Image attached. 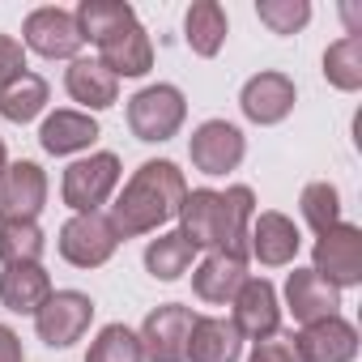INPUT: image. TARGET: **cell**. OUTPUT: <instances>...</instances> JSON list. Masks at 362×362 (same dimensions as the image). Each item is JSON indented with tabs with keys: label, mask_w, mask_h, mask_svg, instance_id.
Wrapping results in <instances>:
<instances>
[{
	"label": "cell",
	"mask_w": 362,
	"mask_h": 362,
	"mask_svg": "<svg viewBox=\"0 0 362 362\" xmlns=\"http://www.w3.org/2000/svg\"><path fill=\"white\" fill-rule=\"evenodd\" d=\"M73 18L81 39L98 47V64L111 77H145L153 69V47L132 5H124V0H81Z\"/></svg>",
	"instance_id": "6da1fadb"
},
{
	"label": "cell",
	"mask_w": 362,
	"mask_h": 362,
	"mask_svg": "<svg viewBox=\"0 0 362 362\" xmlns=\"http://www.w3.org/2000/svg\"><path fill=\"white\" fill-rule=\"evenodd\" d=\"M188 197V184H184V170L175 162H145L124 192L115 197L111 205V230L115 239H132V235H145V230H158L162 222L179 218V205Z\"/></svg>",
	"instance_id": "7a4b0ae2"
},
{
	"label": "cell",
	"mask_w": 362,
	"mask_h": 362,
	"mask_svg": "<svg viewBox=\"0 0 362 362\" xmlns=\"http://www.w3.org/2000/svg\"><path fill=\"white\" fill-rule=\"evenodd\" d=\"M252 209H256V197L252 188H226V192H214V188H197L184 197L179 205V230H184L197 247H209V252H239L247 256V226H252Z\"/></svg>",
	"instance_id": "3957f363"
},
{
	"label": "cell",
	"mask_w": 362,
	"mask_h": 362,
	"mask_svg": "<svg viewBox=\"0 0 362 362\" xmlns=\"http://www.w3.org/2000/svg\"><path fill=\"white\" fill-rule=\"evenodd\" d=\"M188 119V103L175 86H145L128 98V128L136 141H170Z\"/></svg>",
	"instance_id": "277c9868"
},
{
	"label": "cell",
	"mask_w": 362,
	"mask_h": 362,
	"mask_svg": "<svg viewBox=\"0 0 362 362\" xmlns=\"http://www.w3.org/2000/svg\"><path fill=\"white\" fill-rule=\"evenodd\" d=\"M192 307H179V303H166L158 311L145 315L136 341H141V354L149 362H188V337H192Z\"/></svg>",
	"instance_id": "5b68a950"
},
{
	"label": "cell",
	"mask_w": 362,
	"mask_h": 362,
	"mask_svg": "<svg viewBox=\"0 0 362 362\" xmlns=\"http://www.w3.org/2000/svg\"><path fill=\"white\" fill-rule=\"evenodd\" d=\"M119 184V158L115 153H90L81 162H73L64 170V205L77 209V214H98V205L115 192Z\"/></svg>",
	"instance_id": "8992f818"
},
{
	"label": "cell",
	"mask_w": 362,
	"mask_h": 362,
	"mask_svg": "<svg viewBox=\"0 0 362 362\" xmlns=\"http://www.w3.org/2000/svg\"><path fill=\"white\" fill-rule=\"evenodd\" d=\"M94 320V303L81 294V290H56L47 294V303L35 311V328H39V341H47L52 349H64L73 341L86 337Z\"/></svg>",
	"instance_id": "52a82bcc"
},
{
	"label": "cell",
	"mask_w": 362,
	"mask_h": 362,
	"mask_svg": "<svg viewBox=\"0 0 362 362\" xmlns=\"http://www.w3.org/2000/svg\"><path fill=\"white\" fill-rule=\"evenodd\" d=\"M315 277H324L328 286H358L362 281V230L337 222L332 230H324L315 239Z\"/></svg>",
	"instance_id": "ba28073f"
},
{
	"label": "cell",
	"mask_w": 362,
	"mask_h": 362,
	"mask_svg": "<svg viewBox=\"0 0 362 362\" xmlns=\"http://www.w3.org/2000/svg\"><path fill=\"white\" fill-rule=\"evenodd\" d=\"M47 205V175L39 162H9L0 170V222H35Z\"/></svg>",
	"instance_id": "9c48e42d"
},
{
	"label": "cell",
	"mask_w": 362,
	"mask_h": 362,
	"mask_svg": "<svg viewBox=\"0 0 362 362\" xmlns=\"http://www.w3.org/2000/svg\"><path fill=\"white\" fill-rule=\"evenodd\" d=\"M115 230L103 214H77L60 230V256L77 269H98L115 256Z\"/></svg>",
	"instance_id": "30bf717a"
},
{
	"label": "cell",
	"mask_w": 362,
	"mask_h": 362,
	"mask_svg": "<svg viewBox=\"0 0 362 362\" xmlns=\"http://www.w3.org/2000/svg\"><path fill=\"white\" fill-rule=\"evenodd\" d=\"M243 132L226 119H205L192 141H188V153H192V166L201 175H226L243 162Z\"/></svg>",
	"instance_id": "8fae6325"
},
{
	"label": "cell",
	"mask_w": 362,
	"mask_h": 362,
	"mask_svg": "<svg viewBox=\"0 0 362 362\" xmlns=\"http://www.w3.org/2000/svg\"><path fill=\"white\" fill-rule=\"evenodd\" d=\"M22 39L30 52L47 56V60H69L81 52V30H77V18L69 9H35L22 26Z\"/></svg>",
	"instance_id": "7c38bea8"
},
{
	"label": "cell",
	"mask_w": 362,
	"mask_h": 362,
	"mask_svg": "<svg viewBox=\"0 0 362 362\" xmlns=\"http://www.w3.org/2000/svg\"><path fill=\"white\" fill-rule=\"evenodd\" d=\"M230 303H235V320H230V324L239 328V337H252V341L277 337L281 307H277V290H273L264 277H247Z\"/></svg>",
	"instance_id": "4fadbf2b"
},
{
	"label": "cell",
	"mask_w": 362,
	"mask_h": 362,
	"mask_svg": "<svg viewBox=\"0 0 362 362\" xmlns=\"http://www.w3.org/2000/svg\"><path fill=\"white\" fill-rule=\"evenodd\" d=\"M294 341V354L298 362H349L358 354V332L354 324H345L341 315H328V320H315V324H303Z\"/></svg>",
	"instance_id": "5bb4252c"
},
{
	"label": "cell",
	"mask_w": 362,
	"mask_h": 362,
	"mask_svg": "<svg viewBox=\"0 0 362 362\" xmlns=\"http://www.w3.org/2000/svg\"><path fill=\"white\" fill-rule=\"evenodd\" d=\"M298 247H303V235H298V226L286 214H273L269 209V214L252 218V226H247V252L260 264H269V269L290 264L298 256Z\"/></svg>",
	"instance_id": "9a60e30c"
},
{
	"label": "cell",
	"mask_w": 362,
	"mask_h": 362,
	"mask_svg": "<svg viewBox=\"0 0 362 362\" xmlns=\"http://www.w3.org/2000/svg\"><path fill=\"white\" fill-rule=\"evenodd\" d=\"M243 115L256 124H281L294 111V81L286 73H256L239 98Z\"/></svg>",
	"instance_id": "2e32d148"
},
{
	"label": "cell",
	"mask_w": 362,
	"mask_h": 362,
	"mask_svg": "<svg viewBox=\"0 0 362 362\" xmlns=\"http://www.w3.org/2000/svg\"><path fill=\"white\" fill-rule=\"evenodd\" d=\"M243 281H247V256L239 252H209L192 273V290L205 303H230Z\"/></svg>",
	"instance_id": "e0dca14e"
},
{
	"label": "cell",
	"mask_w": 362,
	"mask_h": 362,
	"mask_svg": "<svg viewBox=\"0 0 362 362\" xmlns=\"http://www.w3.org/2000/svg\"><path fill=\"white\" fill-rule=\"evenodd\" d=\"M286 303H290V311H294L298 324H315V320L337 315V307H341V290L328 286L324 277H315L311 269H294L290 281H286Z\"/></svg>",
	"instance_id": "ac0fdd59"
},
{
	"label": "cell",
	"mask_w": 362,
	"mask_h": 362,
	"mask_svg": "<svg viewBox=\"0 0 362 362\" xmlns=\"http://www.w3.org/2000/svg\"><path fill=\"white\" fill-rule=\"evenodd\" d=\"M243 337L230 320L222 315H197L192 337H188V358L192 362H239Z\"/></svg>",
	"instance_id": "d6986e66"
},
{
	"label": "cell",
	"mask_w": 362,
	"mask_h": 362,
	"mask_svg": "<svg viewBox=\"0 0 362 362\" xmlns=\"http://www.w3.org/2000/svg\"><path fill=\"white\" fill-rule=\"evenodd\" d=\"M39 141L47 153L64 158V153H77V149H90L98 141V119L86 115V111H56L43 119L39 128Z\"/></svg>",
	"instance_id": "ffe728a7"
},
{
	"label": "cell",
	"mask_w": 362,
	"mask_h": 362,
	"mask_svg": "<svg viewBox=\"0 0 362 362\" xmlns=\"http://www.w3.org/2000/svg\"><path fill=\"white\" fill-rule=\"evenodd\" d=\"M52 294V277L43 273V264H13L0 273V303L9 311H22V315H35Z\"/></svg>",
	"instance_id": "44dd1931"
},
{
	"label": "cell",
	"mask_w": 362,
	"mask_h": 362,
	"mask_svg": "<svg viewBox=\"0 0 362 362\" xmlns=\"http://www.w3.org/2000/svg\"><path fill=\"white\" fill-rule=\"evenodd\" d=\"M73 103L90 107V111H103L119 98V77H111L98 60H73L69 64V77H64Z\"/></svg>",
	"instance_id": "7402d4cb"
},
{
	"label": "cell",
	"mask_w": 362,
	"mask_h": 362,
	"mask_svg": "<svg viewBox=\"0 0 362 362\" xmlns=\"http://www.w3.org/2000/svg\"><path fill=\"white\" fill-rule=\"evenodd\" d=\"M197 243L184 235V230H170V235H158L149 247H145V269L158 277V281H175V277H184L197 260Z\"/></svg>",
	"instance_id": "603a6c76"
},
{
	"label": "cell",
	"mask_w": 362,
	"mask_h": 362,
	"mask_svg": "<svg viewBox=\"0 0 362 362\" xmlns=\"http://www.w3.org/2000/svg\"><path fill=\"white\" fill-rule=\"evenodd\" d=\"M184 30H188V47L209 60L226 43V9L218 5V0H197V5L188 9V18H184Z\"/></svg>",
	"instance_id": "cb8c5ba5"
},
{
	"label": "cell",
	"mask_w": 362,
	"mask_h": 362,
	"mask_svg": "<svg viewBox=\"0 0 362 362\" xmlns=\"http://www.w3.org/2000/svg\"><path fill=\"white\" fill-rule=\"evenodd\" d=\"M47 107V81L39 73H22L13 86L0 90V115L9 124H30Z\"/></svg>",
	"instance_id": "d4e9b609"
},
{
	"label": "cell",
	"mask_w": 362,
	"mask_h": 362,
	"mask_svg": "<svg viewBox=\"0 0 362 362\" xmlns=\"http://www.w3.org/2000/svg\"><path fill=\"white\" fill-rule=\"evenodd\" d=\"M43 230L35 222H0V264H39L43 256Z\"/></svg>",
	"instance_id": "484cf974"
},
{
	"label": "cell",
	"mask_w": 362,
	"mask_h": 362,
	"mask_svg": "<svg viewBox=\"0 0 362 362\" xmlns=\"http://www.w3.org/2000/svg\"><path fill=\"white\" fill-rule=\"evenodd\" d=\"M324 77L337 90H358L362 86V35H345L324 52Z\"/></svg>",
	"instance_id": "4316f807"
},
{
	"label": "cell",
	"mask_w": 362,
	"mask_h": 362,
	"mask_svg": "<svg viewBox=\"0 0 362 362\" xmlns=\"http://www.w3.org/2000/svg\"><path fill=\"white\" fill-rule=\"evenodd\" d=\"M86 362H145V354H141V341H136L132 328H124V324H107V328L94 337Z\"/></svg>",
	"instance_id": "83f0119b"
},
{
	"label": "cell",
	"mask_w": 362,
	"mask_h": 362,
	"mask_svg": "<svg viewBox=\"0 0 362 362\" xmlns=\"http://www.w3.org/2000/svg\"><path fill=\"white\" fill-rule=\"evenodd\" d=\"M303 218H307V226L315 230V235H324V230H332L337 222H341V197H337V188L332 184H307L303 188Z\"/></svg>",
	"instance_id": "f1b7e54d"
},
{
	"label": "cell",
	"mask_w": 362,
	"mask_h": 362,
	"mask_svg": "<svg viewBox=\"0 0 362 362\" xmlns=\"http://www.w3.org/2000/svg\"><path fill=\"white\" fill-rule=\"evenodd\" d=\"M256 13H260V22H264L273 35H294V30L307 26L311 5H307V0H260Z\"/></svg>",
	"instance_id": "f546056e"
},
{
	"label": "cell",
	"mask_w": 362,
	"mask_h": 362,
	"mask_svg": "<svg viewBox=\"0 0 362 362\" xmlns=\"http://www.w3.org/2000/svg\"><path fill=\"white\" fill-rule=\"evenodd\" d=\"M22 73H26V47L9 35H0V90L13 86Z\"/></svg>",
	"instance_id": "4dcf8cb0"
},
{
	"label": "cell",
	"mask_w": 362,
	"mask_h": 362,
	"mask_svg": "<svg viewBox=\"0 0 362 362\" xmlns=\"http://www.w3.org/2000/svg\"><path fill=\"white\" fill-rule=\"evenodd\" d=\"M247 362H298V354H294L290 337H264V341H256Z\"/></svg>",
	"instance_id": "1f68e13d"
},
{
	"label": "cell",
	"mask_w": 362,
	"mask_h": 362,
	"mask_svg": "<svg viewBox=\"0 0 362 362\" xmlns=\"http://www.w3.org/2000/svg\"><path fill=\"white\" fill-rule=\"evenodd\" d=\"M0 362H22V341L13 328L0 324Z\"/></svg>",
	"instance_id": "d6a6232c"
},
{
	"label": "cell",
	"mask_w": 362,
	"mask_h": 362,
	"mask_svg": "<svg viewBox=\"0 0 362 362\" xmlns=\"http://www.w3.org/2000/svg\"><path fill=\"white\" fill-rule=\"evenodd\" d=\"M9 166V158H5V145H0V170H5Z\"/></svg>",
	"instance_id": "836d02e7"
}]
</instances>
